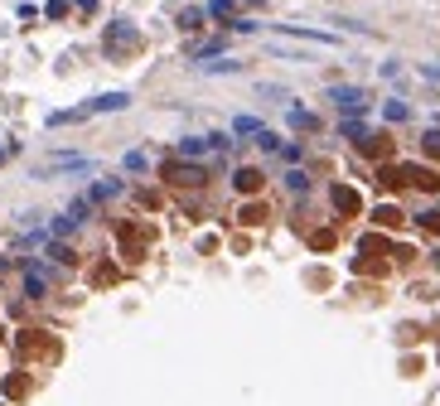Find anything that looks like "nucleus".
<instances>
[{
    "mask_svg": "<svg viewBox=\"0 0 440 406\" xmlns=\"http://www.w3.org/2000/svg\"><path fill=\"white\" fill-rule=\"evenodd\" d=\"M145 165H150V160H145V155H140V150H136V155H126V170H136V174H140V170H145Z\"/></svg>",
    "mask_w": 440,
    "mask_h": 406,
    "instance_id": "6e6552de",
    "label": "nucleus"
},
{
    "mask_svg": "<svg viewBox=\"0 0 440 406\" xmlns=\"http://www.w3.org/2000/svg\"><path fill=\"white\" fill-rule=\"evenodd\" d=\"M329 97L343 106V111H363L368 106V92L363 88H329Z\"/></svg>",
    "mask_w": 440,
    "mask_h": 406,
    "instance_id": "7ed1b4c3",
    "label": "nucleus"
},
{
    "mask_svg": "<svg viewBox=\"0 0 440 406\" xmlns=\"http://www.w3.org/2000/svg\"><path fill=\"white\" fill-rule=\"evenodd\" d=\"M58 170H92V160H83V155H54L44 165V174H58Z\"/></svg>",
    "mask_w": 440,
    "mask_h": 406,
    "instance_id": "20e7f679",
    "label": "nucleus"
},
{
    "mask_svg": "<svg viewBox=\"0 0 440 406\" xmlns=\"http://www.w3.org/2000/svg\"><path fill=\"white\" fill-rule=\"evenodd\" d=\"M421 73H426V78H431V83H440V63H426V68H421Z\"/></svg>",
    "mask_w": 440,
    "mask_h": 406,
    "instance_id": "1a4fd4ad",
    "label": "nucleus"
},
{
    "mask_svg": "<svg viewBox=\"0 0 440 406\" xmlns=\"http://www.w3.org/2000/svg\"><path fill=\"white\" fill-rule=\"evenodd\" d=\"M232 131H237V136H261L266 126H261L256 116H237V121H232Z\"/></svg>",
    "mask_w": 440,
    "mask_h": 406,
    "instance_id": "39448f33",
    "label": "nucleus"
},
{
    "mask_svg": "<svg viewBox=\"0 0 440 406\" xmlns=\"http://www.w3.org/2000/svg\"><path fill=\"white\" fill-rule=\"evenodd\" d=\"M343 136H353V140H363V136H368V126H363V121H343Z\"/></svg>",
    "mask_w": 440,
    "mask_h": 406,
    "instance_id": "0eeeda50",
    "label": "nucleus"
},
{
    "mask_svg": "<svg viewBox=\"0 0 440 406\" xmlns=\"http://www.w3.org/2000/svg\"><path fill=\"white\" fill-rule=\"evenodd\" d=\"M126 92H107V97H97L92 102V106H78V111H58V116H54V126H68V121H83V116H97V111H121V106H126Z\"/></svg>",
    "mask_w": 440,
    "mask_h": 406,
    "instance_id": "f257e3e1",
    "label": "nucleus"
},
{
    "mask_svg": "<svg viewBox=\"0 0 440 406\" xmlns=\"http://www.w3.org/2000/svg\"><path fill=\"white\" fill-rule=\"evenodd\" d=\"M121 194V179H102L97 189H92V199H116Z\"/></svg>",
    "mask_w": 440,
    "mask_h": 406,
    "instance_id": "423d86ee",
    "label": "nucleus"
},
{
    "mask_svg": "<svg viewBox=\"0 0 440 406\" xmlns=\"http://www.w3.org/2000/svg\"><path fill=\"white\" fill-rule=\"evenodd\" d=\"M49 291H54V271H49V266H39V261H34V266H24V295H34V300H39V295H49Z\"/></svg>",
    "mask_w": 440,
    "mask_h": 406,
    "instance_id": "f03ea898",
    "label": "nucleus"
}]
</instances>
